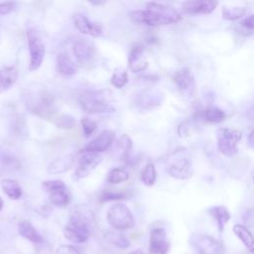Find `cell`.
Returning <instances> with one entry per match:
<instances>
[{
    "mask_svg": "<svg viewBox=\"0 0 254 254\" xmlns=\"http://www.w3.org/2000/svg\"><path fill=\"white\" fill-rule=\"evenodd\" d=\"M130 17L132 21L150 27L171 25L182 19L181 14L175 8L170 5L157 2H149L146 4L145 9L132 11L130 13Z\"/></svg>",
    "mask_w": 254,
    "mask_h": 254,
    "instance_id": "obj_1",
    "label": "cell"
},
{
    "mask_svg": "<svg viewBox=\"0 0 254 254\" xmlns=\"http://www.w3.org/2000/svg\"><path fill=\"white\" fill-rule=\"evenodd\" d=\"M43 189L49 194L51 203L59 208L66 207L71 202V196L63 181L50 180L43 182Z\"/></svg>",
    "mask_w": 254,
    "mask_h": 254,
    "instance_id": "obj_9",
    "label": "cell"
},
{
    "mask_svg": "<svg viewBox=\"0 0 254 254\" xmlns=\"http://www.w3.org/2000/svg\"><path fill=\"white\" fill-rule=\"evenodd\" d=\"M173 80L175 85L183 94L187 96L194 95V92L196 89V82H195L194 75L189 69L183 68L178 70L175 73Z\"/></svg>",
    "mask_w": 254,
    "mask_h": 254,
    "instance_id": "obj_16",
    "label": "cell"
},
{
    "mask_svg": "<svg viewBox=\"0 0 254 254\" xmlns=\"http://www.w3.org/2000/svg\"><path fill=\"white\" fill-rule=\"evenodd\" d=\"M126 194L115 191H104L100 196V202H109V201H118L124 200Z\"/></svg>",
    "mask_w": 254,
    "mask_h": 254,
    "instance_id": "obj_37",
    "label": "cell"
},
{
    "mask_svg": "<svg viewBox=\"0 0 254 254\" xmlns=\"http://www.w3.org/2000/svg\"><path fill=\"white\" fill-rule=\"evenodd\" d=\"M208 212L215 219L218 230L220 232L223 231L226 223L230 219V213H229L228 210L224 206H216V207L211 208Z\"/></svg>",
    "mask_w": 254,
    "mask_h": 254,
    "instance_id": "obj_27",
    "label": "cell"
},
{
    "mask_svg": "<svg viewBox=\"0 0 254 254\" xmlns=\"http://www.w3.org/2000/svg\"><path fill=\"white\" fill-rule=\"evenodd\" d=\"M103 235L108 243L118 248H127L130 246V240L120 230H106Z\"/></svg>",
    "mask_w": 254,
    "mask_h": 254,
    "instance_id": "obj_26",
    "label": "cell"
},
{
    "mask_svg": "<svg viewBox=\"0 0 254 254\" xmlns=\"http://www.w3.org/2000/svg\"><path fill=\"white\" fill-rule=\"evenodd\" d=\"M0 164L5 166L6 168H18L19 161L18 159L9 151L5 149H0Z\"/></svg>",
    "mask_w": 254,
    "mask_h": 254,
    "instance_id": "obj_35",
    "label": "cell"
},
{
    "mask_svg": "<svg viewBox=\"0 0 254 254\" xmlns=\"http://www.w3.org/2000/svg\"><path fill=\"white\" fill-rule=\"evenodd\" d=\"M27 41L30 55L29 70L34 72L42 66L46 54V48L39 32L33 28H30L27 31Z\"/></svg>",
    "mask_w": 254,
    "mask_h": 254,
    "instance_id": "obj_7",
    "label": "cell"
},
{
    "mask_svg": "<svg viewBox=\"0 0 254 254\" xmlns=\"http://www.w3.org/2000/svg\"><path fill=\"white\" fill-rule=\"evenodd\" d=\"M197 117L200 120L210 124H219L225 119V113L218 107L209 106L199 110Z\"/></svg>",
    "mask_w": 254,
    "mask_h": 254,
    "instance_id": "obj_21",
    "label": "cell"
},
{
    "mask_svg": "<svg viewBox=\"0 0 254 254\" xmlns=\"http://www.w3.org/2000/svg\"><path fill=\"white\" fill-rule=\"evenodd\" d=\"M115 140V132L112 130H104L97 137L91 140L83 150V152H92L100 154L111 148Z\"/></svg>",
    "mask_w": 254,
    "mask_h": 254,
    "instance_id": "obj_17",
    "label": "cell"
},
{
    "mask_svg": "<svg viewBox=\"0 0 254 254\" xmlns=\"http://www.w3.org/2000/svg\"><path fill=\"white\" fill-rule=\"evenodd\" d=\"M127 82H128V74H127L126 70L123 68L115 69L110 79L111 85L116 88H122L125 86Z\"/></svg>",
    "mask_w": 254,
    "mask_h": 254,
    "instance_id": "obj_30",
    "label": "cell"
},
{
    "mask_svg": "<svg viewBox=\"0 0 254 254\" xmlns=\"http://www.w3.org/2000/svg\"><path fill=\"white\" fill-rule=\"evenodd\" d=\"M167 172L178 180L190 179L193 176L192 161L183 151H177L167 167Z\"/></svg>",
    "mask_w": 254,
    "mask_h": 254,
    "instance_id": "obj_8",
    "label": "cell"
},
{
    "mask_svg": "<svg viewBox=\"0 0 254 254\" xmlns=\"http://www.w3.org/2000/svg\"><path fill=\"white\" fill-rule=\"evenodd\" d=\"M55 254H85L83 249L76 246V245H71V244H66V245H61L56 249Z\"/></svg>",
    "mask_w": 254,
    "mask_h": 254,
    "instance_id": "obj_38",
    "label": "cell"
},
{
    "mask_svg": "<svg viewBox=\"0 0 254 254\" xmlns=\"http://www.w3.org/2000/svg\"><path fill=\"white\" fill-rule=\"evenodd\" d=\"M106 220L113 229L120 231L133 227L135 223L132 212L122 203H116L109 208Z\"/></svg>",
    "mask_w": 254,
    "mask_h": 254,
    "instance_id": "obj_4",
    "label": "cell"
},
{
    "mask_svg": "<svg viewBox=\"0 0 254 254\" xmlns=\"http://www.w3.org/2000/svg\"><path fill=\"white\" fill-rule=\"evenodd\" d=\"M57 70L64 77H71L77 74L78 67L67 53H60L57 57Z\"/></svg>",
    "mask_w": 254,
    "mask_h": 254,
    "instance_id": "obj_23",
    "label": "cell"
},
{
    "mask_svg": "<svg viewBox=\"0 0 254 254\" xmlns=\"http://www.w3.org/2000/svg\"><path fill=\"white\" fill-rule=\"evenodd\" d=\"M73 53L80 64L87 65L95 57V46L90 40L81 38L74 43Z\"/></svg>",
    "mask_w": 254,
    "mask_h": 254,
    "instance_id": "obj_13",
    "label": "cell"
},
{
    "mask_svg": "<svg viewBox=\"0 0 254 254\" xmlns=\"http://www.w3.org/2000/svg\"><path fill=\"white\" fill-rule=\"evenodd\" d=\"M73 21L75 27L83 34L92 36V37H99L103 34L102 26L99 23L91 22L86 16L81 13H77L73 17Z\"/></svg>",
    "mask_w": 254,
    "mask_h": 254,
    "instance_id": "obj_19",
    "label": "cell"
},
{
    "mask_svg": "<svg viewBox=\"0 0 254 254\" xmlns=\"http://www.w3.org/2000/svg\"><path fill=\"white\" fill-rule=\"evenodd\" d=\"M149 65V61L146 56L145 48L141 45H136L131 50L128 57V66L132 73L144 72Z\"/></svg>",
    "mask_w": 254,
    "mask_h": 254,
    "instance_id": "obj_20",
    "label": "cell"
},
{
    "mask_svg": "<svg viewBox=\"0 0 254 254\" xmlns=\"http://www.w3.org/2000/svg\"><path fill=\"white\" fill-rule=\"evenodd\" d=\"M129 175L122 168H114L107 175V182L112 185L121 184L128 180Z\"/></svg>",
    "mask_w": 254,
    "mask_h": 254,
    "instance_id": "obj_33",
    "label": "cell"
},
{
    "mask_svg": "<svg viewBox=\"0 0 254 254\" xmlns=\"http://www.w3.org/2000/svg\"><path fill=\"white\" fill-rule=\"evenodd\" d=\"M169 246L166 230L161 227L153 228L150 232V254H167Z\"/></svg>",
    "mask_w": 254,
    "mask_h": 254,
    "instance_id": "obj_18",
    "label": "cell"
},
{
    "mask_svg": "<svg viewBox=\"0 0 254 254\" xmlns=\"http://www.w3.org/2000/svg\"><path fill=\"white\" fill-rule=\"evenodd\" d=\"M132 147L133 142L131 138L127 134H123L117 140H114L111 146L110 157L115 161L125 162L129 159Z\"/></svg>",
    "mask_w": 254,
    "mask_h": 254,
    "instance_id": "obj_15",
    "label": "cell"
},
{
    "mask_svg": "<svg viewBox=\"0 0 254 254\" xmlns=\"http://www.w3.org/2000/svg\"><path fill=\"white\" fill-rule=\"evenodd\" d=\"M252 136H253V131L250 130V133L248 135V142H249V146L250 148H253V140H252Z\"/></svg>",
    "mask_w": 254,
    "mask_h": 254,
    "instance_id": "obj_42",
    "label": "cell"
},
{
    "mask_svg": "<svg viewBox=\"0 0 254 254\" xmlns=\"http://www.w3.org/2000/svg\"><path fill=\"white\" fill-rule=\"evenodd\" d=\"M190 242L199 254H221L222 252L220 242L208 234H193Z\"/></svg>",
    "mask_w": 254,
    "mask_h": 254,
    "instance_id": "obj_11",
    "label": "cell"
},
{
    "mask_svg": "<svg viewBox=\"0 0 254 254\" xmlns=\"http://www.w3.org/2000/svg\"><path fill=\"white\" fill-rule=\"evenodd\" d=\"M81 125L83 127V132L85 137H89L96 131V122L88 117H83L81 119Z\"/></svg>",
    "mask_w": 254,
    "mask_h": 254,
    "instance_id": "obj_36",
    "label": "cell"
},
{
    "mask_svg": "<svg viewBox=\"0 0 254 254\" xmlns=\"http://www.w3.org/2000/svg\"><path fill=\"white\" fill-rule=\"evenodd\" d=\"M1 188L4 194L11 200L17 201L22 197V189L18 182L13 179H3L1 181Z\"/></svg>",
    "mask_w": 254,
    "mask_h": 254,
    "instance_id": "obj_28",
    "label": "cell"
},
{
    "mask_svg": "<svg viewBox=\"0 0 254 254\" xmlns=\"http://www.w3.org/2000/svg\"><path fill=\"white\" fill-rule=\"evenodd\" d=\"M102 161L100 154L92 152H83L79 161V165L74 173V180L80 181L87 177Z\"/></svg>",
    "mask_w": 254,
    "mask_h": 254,
    "instance_id": "obj_10",
    "label": "cell"
},
{
    "mask_svg": "<svg viewBox=\"0 0 254 254\" xmlns=\"http://www.w3.org/2000/svg\"><path fill=\"white\" fill-rule=\"evenodd\" d=\"M74 161H75V156L72 154L59 157L50 163V165L48 166V173L49 174L65 173L72 168Z\"/></svg>",
    "mask_w": 254,
    "mask_h": 254,
    "instance_id": "obj_25",
    "label": "cell"
},
{
    "mask_svg": "<svg viewBox=\"0 0 254 254\" xmlns=\"http://www.w3.org/2000/svg\"><path fill=\"white\" fill-rule=\"evenodd\" d=\"M128 254H144L140 249H137V250H135V251H132V252H130V253H128Z\"/></svg>",
    "mask_w": 254,
    "mask_h": 254,
    "instance_id": "obj_44",
    "label": "cell"
},
{
    "mask_svg": "<svg viewBox=\"0 0 254 254\" xmlns=\"http://www.w3.org/2000/svg\"><path fill=\"white\" fill-rule=\"evenodd\" d=\"M18 231L21 236L26 238L27 240L35 243L40 244L44 242L43 236L40 232L33 226V224L28 220H22L18 224Z\"/></svg>",
    "mask_w": 254,
    "mask_h": 254,
    "instance_id": "obj_24",
    "label": "cell"
},
{
    "mask_svg": "<svg viewBox=\"0 0 254 254\" xmlns=\"http://www.w3.org/2000/svg\"><path fill=\"white\" fill-rule=\"evenodd\" d=\"M28 96L30 99L27 101V105L33 114L43 119H51L54 116V98L47 90H36Z\"/></svg>",
    "mask_w": 254,
    "mask_h": 254,
    "instance_id": "obj_3",
    "label": "cell"
},
{
    "mask_svg": "<svg viewBox=\"0 0 254 254\" xmlns=\"http://www.w3.org/2000/svg\"><path fill=\"white\" fill-rule=\"evenodd\" d=\"M95 224L93 212L86 207H78L71 212L70 220L64 229L65 237L74 243L85 242Z\"/></svg>",
    "mask_w": 254,
    "mask_h": 254,
    "instance_id": "obj_2",
    "label": "cell"
},
{
    "mask_svg": "<svg viewBox=\"0 0 254 254\" xmlns=\"http://www.w3.org/2000/svg\"><path fill=\"white\" fill-rule=\"evenodd\" d=\"M156 178H157V174H156V169L154 164L152 163L147 164L141 172V175H140L141 182L147 187H152L156 182Z\"/></svg>",
    "mask_w": 254,
    "mask_h": 254,
    "instance_id": "obj_31",
    "label": "cell"
},
{
    "mask_svg": "<svg viewBox=\"0 0 254 254\" xmlns=\"http://www.w3.org/2000/svg\"><path fill=\"white\" fill-rule=\"evenodd\" d=\"M241 132L236 129L221 127L216 131L217 149L221 155L231 158L237 154V144L241 139Z\"/></svg>",
    "mask_w": 254,
    "mask_h": 254,
    "instance_id": "obj_5",
    "label": "cell"
},
{
    "mask_svg": "<svg viewBox=\"0 0 254 254\" xmlns=\"http://www.w3.org/2000/svg\"><path fill=\"white\" fill-rule=\"evenodd\" d=\"M165 94L159 89L148 88L139 92L135 97V104L141 109H152L163 104Z\"/></svg>",
    "mask_w": 254,
    "mask_h": 254,
    "instance_id": "obj_12",
    "label": "cell"
},
{
    "mask_svg": "<svg viewBox=\"0 0 254 254\" xmlns=\"http://www.w3.org/2000/svg\"><path fill=\"white\" fill-rule=\"evenodd\" d=\"M217 5L218 2L212 1V0H194V1L184 2L182 10L185 14L191 16L207 15L214 11Z\"/></svg>",
    "mask_w": 254,
    "mask_h": 254,
    "instance_id": "obj_14",
    "label": "cell"
},
{
    "mask_svg": "<svg viewBox=\"0 0 254 254\" xmlns=\"http://www.w3.org/2000/svg\"><path fill=\"white\" fill-rule=\"evenodd\" d=\"M105 2L104 1H100V2H98V1H90V4H92V5H94V6H96V5H100V4H104Z\"/></svg>",
    "mask_w": 254,
    "mask_h": 254,
    "instance_id": "obj_43",
    "label": "cell"
},
{
    "mask_svg": "<svg viewBox=\"0 0 254 254\" xmlns=\"http://www.w3.org/2000/svg\"><path fill=\"white\" fill-rule=\"evenodd\" d=\"M39 245L40 246H38L36 254H52V249L50 246L44 244V242L40 243Z\"/></svg>",
    "mask_w": 254,
    "mask_h": 254,
    "instance_id": "obj_41",
    "label": "cell"
},
{
    "mask_svg": "<svg viewBox=\"0 0 254 254\" xmlns=\"http://www.w3.org/2000/svg\"><path fill=\"white\" fill-rule=\"evenodd\" d=\"M79 102L82 108L89 114H100L113 112L115 109L106 98L97 92H84L79 96Z\"/></svg>",
    "mask_w": 254,
    "mask_h": 254,
    "instance_id": "obj_6",
    "label": "cell"
},
{
    "mask_svg": "<svg viewBox=\"0 0 254 254\" xmlns=\"http://www.w3.org/2000/svg\"><path fill=\"white\" fill-rule=\"evenodd\" d=\"M233 232L249 250H252L253 236L246 226L242 224H235L233 226Z\"/></svg>",
    "mask_w": 254,
    "mask_h": 254,
    "instance_id": "obj_29",
    "label": "cell"
},
{
    "mask_svg": "<svg viewBox=\"0 0 254 254\" xmlns=\"http://www.w3.org/2000/svg\"><path fill=\"white\" fill-rule=\"evenodd\" d=\"M14 2H1L0 3V15H7L15 8Z\"/></svg>",
    "mask_w": 254,
    "mask_h": 254,
    "instance_id": "obj_39",
    "label": "cell"
},
{
    "mask_svg": "<svg viewBox=\"0 0 254 254\" xmlns=\"http://www.w3.org/2000/svg\"><path fill=\"white\" fill-rule=\"evenodd\" d=\"M246 12V7H224L222 10V18L227 21H236L242 18Z\"/></svg>",
    "mask_w": 254,
    "mask_h": 254,
    "instance_id": "obj_32",
    "label": "cell"
},
{
    "mask_svg": "<svg viewBox=\"0 0 254 254\" xmlns=\"http://www.w3.org/2000/svg\"><path fill=\"white\" fill-rule=\"evenodd\" d=\"M19 72L15 67H4L0 70V93L9 89L18 80Z\"/></svg>",
    "mask_w": 254,
    "mask_h": 254,
    "instance_id": "obj_22",
    "label": "cell"
},
{
    "mask_svg": "<svg viewBox=\"0 0 254 254\" xmlns=\"http://www.w3.org/2000/svg\"><path fill=\"white\" fill-rule=\"evenodd\" d=\"M3 207H4V203H3V200H2L1 198H0V212L2 211Z\"/></svg>",
    "mask_w": 254,
    "mask_h": 254,
    "instance_id": "obj_45",
    "label": "cell"
},
{
    "mask_svg": "<svg viewBox=\"0 0 254 254\" xmlns=\"http://www.w3.org/2000/svg\"><path fill=\"white\" fill-rule=\"evenodd\" d=\"M240 25L243 29L245 30H249L250 33H252L253 31V15L250 14L248 16H246L241 22H240Z\"/></svg>",
    "mask_w": 254,
    "mask_h": 254,
    "instance_id": "obj_40",
    "label": "cell"
},
{
    "mask_svg": "<svg viewBox=\"0 0 254 254\" xmlns=\"http://www.w3.org/2000/svg\"><path fill=\"white\" fill-rule=\"evenodd\" d=\"M55 124L60 129H65V130H69V129H73L77 125V120L74 116L72 115H68V114H62L60 116H58L55 120Z\"/></svg>",
    "mask_w": 254,
    "mask_h": 254,
    "instance_id": "obj_34",
    "label": "cell"
}]
</instances>
